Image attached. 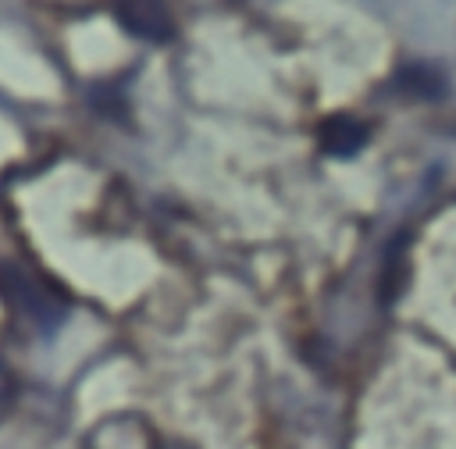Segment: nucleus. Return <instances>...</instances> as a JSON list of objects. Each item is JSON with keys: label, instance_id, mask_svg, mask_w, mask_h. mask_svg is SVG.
Masks as SVG:
<instances>
[{"label": "nucleus", "instance_id": "nucleus-1", "mask_svg": "<svg viewBox=\"0 0 456 449\" xmlns=\"http://www.w3.org/2000/svg\"><path fill=\"white\" fill-rule=\"evenodd\" d=\"M121 25L139 39H164L171 32L167 0H114Z\"/></svg>", "mask_w": 456, "mask_h": 449}, {"label": "nucleus", "instance_id": "nucleus-2", "mask_svg": "<svg viewBox=\"0 0 456 449\" xmlns=\"http://www.w3.org/2000/svg\"><path fill=\"white\" fill-rule=\"evenodd\" d=\"M11 292H14V299H18V303H21V306L39 321V324H43V321H57V317H61V303H57V299H50L39 285L25 282L21 274H14V289H11Z\"/></svg>", "mask_w": 456, "mask_h": 449}, {"label": "nucleus", "instance_id": "nucleus-3", "mask_svg": "<svg viewBox=\"0 0 456 449\" xmlns=\"http://www.w3.org/2000/svg\"><path fill=\"white\" fill-rule=\"evenodd\" d=\"M360 139H363V128L360 125H331L328 128V135H324V143L335 150V153H349L353 146H360Z\"/></svg>", "mask_w": 456, "mask_h": 449}]
</instances>
